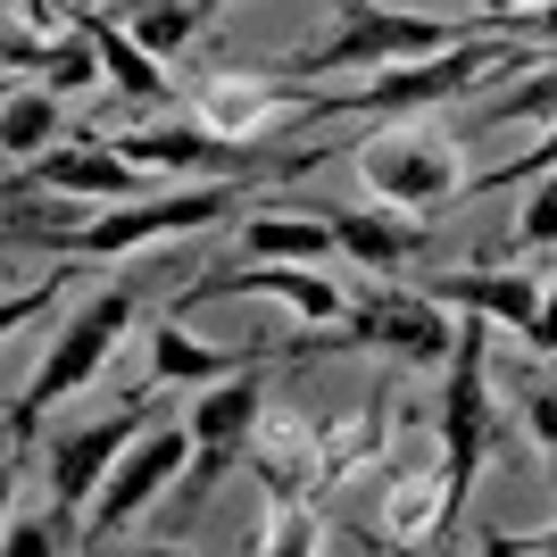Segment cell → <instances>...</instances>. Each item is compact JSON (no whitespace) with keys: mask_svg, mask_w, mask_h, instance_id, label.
I'll return each instance as SVG.
<instances>
[{"mask_svg":"<svg viewBox=\"0 0 557 557\" xmlns=\"http://www.w3.org/2000/svg\"><path fill=\"white\" fill-rule=\"evenodd\" d=\"M342 25H333L317 50H283V59H250L267 75H300V84H325L342 67H399V59H433V50L474 42L483 25H449V17H408V9H383V0H333ZM499 25V17H491Z\"/></svg>","mask_w":557,"mask_h":557,"instance_id":"obj_1","label":"cell"},{"mask_svg":"<svg viewBox=\"0 0 557 557\" xmlns=\"http://www.w3.org/2000/svg\"><path fill=\"white\" fill-rule=\"evenodd\" d=\"M533 50L516 42L508 25H483L474 42H458L449 59H399V67H374L367 84H349V92H317L300 116H408V109H442L458 100L466 84H483V75H508L524 67Z\"/></svg>","mask_w":557,"mask_h":557,"instance_id":"obj_2","label":"cell"},{"mask_svg":"<svg viewBox=\"0 0 557 557\" xmlns=\"http://www.w3.org/2000/svg\"><path fill=\"white\" fill-rule=\"evenodd\" d=\"M125 325H134V292H125V283L92 292V300L59 325V342H50V358L34 367V383H17V392H9V474H25V449H34L42 408H59L67 392H84V383L109 367V349L125 342Z\"/></svg>","mask_w":557,"mask_h":557,"instance_id":"obj_3","label":"cell"},{"mask_svg":"<svg viewBox=\"0 0 557 557\" xmlns=\"http://www.w3.org/2000/svg\"><path fill=\"white\" fill-rule=\"evenodd\" d=\"M483 458H491V317L458 308V349L442 367V541L474 499Z\"/></svg>","mask_w":557,"mask_h":557,"instance_id":"obj_4","label":"cell"},{"mask_svg":"<svg viewBox=\"0 0 557 557\" xmlns=\"http://www.w3.org/2000/svg\"><path fill=\"white\" fill-rule=\"evenodd\" d=\"M250 209V184H191V191H141V200H100L67 233V258H125L141 242H175V233H209Z\"/></svg>","mask_w":557,"mask_h":557,"instance_id":"obj_5","label":"cell"},{"mask_svg":"<svg viewBox=\"0 0 557 557\" xmlns=\"http://www.w3.org/2000/svg\"><path fill=\"white\" fill-rule=\"evenodd\" d=\"M325 349H392L408 367H449V349H458V317H449L433 292H392V283H367V292H349L342 308V333H308L300 358H325Z\"/></svg>","mask_w":557,"mask_h":557,"instance_id":"obj_6","label":"cell"},{"mask_svg":"<svg viewBox=\"0 0 557 557\" xmlns=\"http://www.w3.org/2000/svg\"><path fill=\"white\" fill-rule=\"evenodd\" d=\"M184 424H191L184 508H200L233 474V458H250V433L267 424V367H242V374H225V392H200V408H191Z\"/></svg>","mask_w":557,"mask_h":557,"instance_id":"obj_7","label":"cell"},{"mask_svg":"<svg viewBox=\"0 0 557 557\" xmlns=\"http://www.w3.org/2000/svg\"><path fill=\"white\" fill-rule=\"evenodd\" d=\"M175 399H159V392H141L134 408H116V417H92V424H75V433H59L50 442V458H42V474H50V508H75L84 516V499H100V483L116 474V458L150 433V424L166 417Z\"/></svg>","mask_w":557,"mask_h":557,"instance_id":"obj_8","label":"cell"},{"mask_svg":"<svg viewBox=\"0 0 557 557\" xmlns=\"http://www.w3.org/2000/svg\"><path fill=\"white\" fill-rule=\"evenodd\" d=\"M358 166H367L374 200L392 209H417V216H442L466 200V175H458V150L433 134H374L358 141Z\"/></svg>","mask_w":557,"mask_h":557,"instance_id":"obj_9","label":"cell"},{"mask_svg":"<svg viewBox=\"0 0 557 557\" xmlns=\"http://www.w3.org/2000/svg\"><path fill=\"white\" fill-rule=\"evenodd\" d=\"M184 466H191V424L166 408V417L150 424V433H141L125 458H116L109 483H100V508H92V524H84V541H116V533H125V524H134V516L150 508L166 483H175V474H184Z\"/></svg>","mask_w":557,"mask_h":557,"instance_id":"obj_10","label":"cell"},{"mask_svg":"<svg viewBox=\"0 0 557 557\" xmlns=\"http://www.w3.org/2000/svg\"><path fill=\"white\" fill-rule=\"evenodd\" d=\"M184 300H283L292 317H308V325H342L349 292H342L333 275H317V267H300V258H267V267H225V275H200Z\"/></svg>","mask_w":557,"mask_h":557,"instance_id":"obj_11","label":"cell"},{"mask_svg":"<svg viewBox=\"0 0 557 557\" xmlns=\"http://www.w3.org/2000/svg\"><path fill=\"white\" fill-rule=\"evenodd\" d=\"M17 175H34V184H50V191H84V200H141V191H159L150 166H134L100 125H84L67 150H42V159L17 166Z\"/></svg>","mask_w":557,"mask_h":557,"instance_id":"obj_12","label":"cell"},{"mask_svg":"<svg viewBox=\"0 0 557 557\" xmlns=\"http://www.w3.org/2000/svg\"><path fill=\"white\" fill-rule=\"evenodd\" d=\"M308 84L300 75H267V67H250V59H233V67H216L200 92H191V116H209V125H225V134H258L267 116H283V109H308Z\"/></svg>","mask_w":557,"mask_h":557,"instance_id":"obj_13","label":"cell"},{"mask_svg":"<svg viewBox=\"0 0 557 557\" xmlns=\"http://www.w3.org/2000/svg\"><path fill=\"white\" fill-rule=\"evenodd\" d=\"M424 292L442 308H474V317H491V325H508V333L541 325V275H524V267H508V275H491V267H442V275H424Z\"/></svg>","mask_w":557,"mask_h":557,"instance_id":"obj_14","label":"cell"},{"mask_svg":"<svg viewBox=\"0 0 557 557\" xmlns=\"http://www.w3.org/2000/svg\"><path fill=\"white\" fill-rule=\"evenodd\" d=\"M333 216V233H342V258H367V267H408V258H424L433 250V216H417V209H325Z\"/></svg>","mask_w":557,"mask_h":557,"instance_id":"obj_15","label":"cell"},{"mask_svg":"<svg viewBox=\"0 0 557 557\" xmlns=\"http://www.w3.org/2000/svg\"><path fill=\"white\" fill-rule=\"evenodd\" d=\"M275 358H292V349H209V342H191L175 317L166 325H150V367H159V383L166 392H184V383H225V374H242V367H275Z\"/></svg>","mask_w":557,"mask_h":557,"instance_id":"obj_16","label":"cell"},{"mask_svg":"<svg viewBox=\"0 0 557 557\" xmlns=\"http://www.w3.org/2000/svg\"><path fill=\"white\" fill-rule=\"evenodd\" d=\"M75 25L92 34V50H100V67H109L116 100H125V109H159V100H166V67L134 42V34H125V17H92V9H84Z\"/></svg>","mask_w":557,"mask_h":557,"instance_id":"obj_17","label":"cell"},{"mask_svg":"<svg viewBox=\"0 0 557 557\" xmlns=\"http://www.w3.org/2000/svg\"><path fill=\"white\" fill-rule=\"evenodd\" d=\"M216 9L225 0H116V17H125V34H134L150 59H175V50L191 42V34H209Z\"/></svg>","mask_w":557,"mask_h":557,"instance_id":"obj_18","label":"cell"},{"mask_svg":"<svg viewBox=\"0 0 557 557\" xmlns=\"http://www.w3.org/2000/svg\"><path fill=\"white\" fill-rule=\"evenodd\" d=\"M242 250L250 258H342V233H333L325 209H308V216L258 209V216H242Z\"/></svg>","mask_w":557,"mask_h":557,"instance_id":"obj_19","label":"cell"},{"mask_svg":"<svg viewBox=\"0 0 557 557\" xmlns=\"http://www.w3.org/2000/svg\"><path fill=\"white\" fill-rule=\"evenodd\" d=\"M383 524H392V541H442V474H433V458L399 466L392 499H383Z\"/></svg>","mask_w":557,"mask_h":557,"instance_id":"obj_20","label":"cell"},{"mask_svg":"<svg viewBox=\"0 0 557 557\" xmlns=\"http://www.w3.org/2000/svg\"><path fill=\"white\" fill-rule=\"evenodd\" d=\"M533 116H557V67H533L516 75L499 100H483V109L466 116V125H449V134H491V125H533Z\"/></svg>","mask_w":557,"mask_h":557,"instance_id":"obj_21","label":"cell"},{"mask_svg":"<svg viewBox=\"0 0 557 557\" xmlns=\"http://www.w3.org/2000/svg\"><path fill=\"white\" fill-rule=\"evenodd\" d=\"M59 134V92H25L9 84V116H0V141H9V166H34Z\"/></svg>","mask_w":557,"mask_h":557,"instance_id":"obj_22","label":"cell"},{"mask_svg":"<svg viewBox=\"0 0 557 557\" xmlns=\"http://www.w3.org/2000/svg\"><path fill=\"white\" fill-rule=\"evenodd\" d=\"M92 75H109V67H100V50H92V34H84V25H75L67 42H50V67H42L50 92H84Z\"/></svg>","mask_w":557,"mask_h":557,"instance_id":"obj_23","label":"cell"},{"mask_svg":"<svg viewBox=\"0 0 557 557\" xmlns=\"http://www.w3.org/2000/svg\"><path fill=\"white\" fill-rule=\"evenodd\" d=\"M541 175H557V134H541L533 150H524V159H508V166H491V175H474V184H466V200H474V191H516V184H541Z\"/></svg>","mask_w":557,"mask_h":557,"instance_id":"obj_24","label":"cell"},{"mask_svg":"<svg viewBox=\"0 0 557 557\" xmlns=\"http://www.w3.org/2000/svg\"><path fill=\"white\" fill-rule=\"evenodd\" d=\"M549 242H557V175H541V191L516 216V250H549Z\"/></svg>","mask_w":557,"mask_h":557,"instance_id":"obj_25","label":"cell"},{"mask_svg":"<svg viewBox=\"0 0 557 557\" xmlns=\"http://www.w3.org/2000/svg\"><path fill=\"white\" fill-rule=\"evenodd\" d=\"M524 424H533L541 458H549V483H557V383H524Z\"/></svg>","mask_w":557,"mask_h":557,"instance_id":"obj_26","label":"cell"},{"mask_svg":"<svg viewBox=\"0 0 557 557\" xmlns=\"http://www.w3.org/2000/svg\"><path fill=\"white\" fill-rule=\"evenodd\" d=\"M0 59H9V84H25V75H34V67H50V50L34 42L25 25H9V50H0Z\"/></svg>","mask_w":557,"mask_h":557,"instance_id":"obj_27","label":"cell"},{"mask_svg":"<svg viewBox=\"0 0 557 557\" xmlns=\"http://www.w3.org/2000/svg\"><path fill=\"white\" fill-rule=\"evenodd\" d=\"M524 349H541V358H557V283L541 292V325L524 333Z\"/></svg>","mask_w":557,"mask_h":557,"instance_id":"obj_28","label":"cell"},{"mask_svg":"<svg viewBox=\"0 0 557 557\" xmlns=\"http://www.w3.org/2000/svg\"><path fill=\"white\" fill-rule=\"evenodd\" d=\"M474 9H483V17H499V25H508V17H524L533 0H474Z\"/></svg>","mask_w":557,"mask_h":557,"instance_id":"obj_29","label":"cell"}]
</instances>
